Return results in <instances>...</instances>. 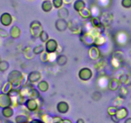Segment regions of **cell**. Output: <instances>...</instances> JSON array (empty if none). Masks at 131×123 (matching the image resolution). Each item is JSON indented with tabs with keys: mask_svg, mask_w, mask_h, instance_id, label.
<instances>
[{
	"mask_svg": "<svg viewBox=\"0 0 131 123\" xmlns=\"http://www.w3.org/2000/svg\"><path fill=\"white\" fill-rule=\"evenodd\" d=\"M78 77L83 81H87L93 77V71L88 67L81 68L78 73Z\"/></svg>",
	"mask_w": 131,
	"mask_h": 123,
	"instance_id": "4",
	"label": "cell"
},
{
	"mask_svg": "<svg viewBox=\"0 0 131 123\" xmlns=\"http://www.w3.org/2000/svg\"><path fill=\"white\" fill-rule=\"evenodd\" d=\"M37 88L41 92H46L49 88V84L46 80H41L37 84Z\"/></svg>",
	"mask_w": 131,
	"mask_h": 123,
	"instance_id": "18",
	"label": "cell"
},
{
	"mask_svg": "<svg viewBox=\"0 0 131 123\" xmlns=\"http://www.w3.org/2000/svg\"><path fill=\"white\" fill-rule=\"evenodd\" d=\"M50 56H51V54L48 53L46 52V51H45L44 52H43L42 54H40V59L42 62L47 63L50 61Z\"/></svg>",
	"mask_w": 131,
	"mask_h": 123,
	"instance_id": "32",
	"label": "cell"
},
{
	"mask_svg": "<svg viewBox=\"0 0 131 123\" xmlns=\"http://www.w3.org/2000/svg\"><path fill=\"white\" fill-rule=\"evenodd\" d=\"M41 78H42V74L38 70H33L28 74L27 76V81L28 83L35 84L41 81Z\"/></svg>",
	"mask_w": 131,
	"mask_h": 123,
	"instance_id": "7",
	"label": "cell"
},
{
	"mask_svg": "<svg viewBox=\"0 0 131 123\" xmlns=\"http://www.w3.org/2000/svg\"><path fill=\"white\" fill-rule=\"evenodd\" d=\"M122 83L119 79L116 78H113L110 80L108 83V88L110 90L113 92H115L120 88L121 87Z\"/></svg>",
	"mask_w": 131,
	"mask_h": 123,
	"instance_id": "11",
	"label": "cell"
},
{
	"mask_svg": "<svg viewBox=\"0 0 131 123\" xmlns=\"http://www.w3.org/2000/svg\"><path fill=\"white\" fill-rule=\"evenodd\" d=\"M62 123H73L70 119H63Z\"/></svg>",
	"mask_w": 131,
	"mask_h": 123,
	"instance_id": "43",
	"label": "cell"
},
{
	"mask_svg": "<svg viewBox=\"0 0 131 123\" xmlns=\"http://www.w3.org/2000/svg\"><path fill=\"white\" fill-rule=\"evenodd\" d=\"M56 64H57L59 66H65V65L67 64L68 58L67 57L66 55L60 54V55H58V56L56 57Z\"/></svg>",
	"mask_w": 131,
	"mask_h": 123,
	"instance_id": "24",
	"label": "cell"
},
{
	"mask_svg": "<svg viewBox=\"0 0 131 123\" xmlns=\"http://www.w3.org/2000/svg\"><path fill=\"white\" fill-rule=\"evenodd\" d=\"M106 42V38L104 36L101 35L99 36L95 37L93 43V46H95L97 47H101V46H104Z\"/></svg>",
	"mask_w": 131,
	"mask_h": 123,
	"instance_id": "23",
	"label": "cell"
},
{
	"mask_svg": "<svg viewBox=\"0 0 131 123\" xmlns=\"http://www.w3.org/2000/svg\"><path fill=\"white\" fill-rule=\"evenodd\" d=\"M40 97H41V95L40 93V91L38 90V88L37 89V88H34V87H32L29 90L28 98H32L37 99L39 98Z\"/></svg>",
	"mask_w": 131,
	"mask_h": 123,
	"instance_id": "27",
	"label": "cell"
},
{
	"mask_svg": "<svg viewBox=\"0 0 131 123\" xmlns=\"http://www.w3.org/2000/svg\"><path fill=\"white\" fill-rule=\"evenodd\" d=\"M118 108L114 106V105L109 106V107L107 108V114H108L110 117L114 116V115H116V111H117L118 110Z\"/></svg>",
	"mask_w": 131,
	"mask_h": 123,
	"instance_id": "34",
	"label": "cell"
},
{
	"mask_svg": "<svg viewBox=\"0 0 131 123\" xmlns=\"http://www.w3.org/2000/svg\"><path fill=\"white\" fill-rule=\"evenodd\" d=\"M57 14L58 18H60V19H67L69 17L70 12H69V10L67 8L63 7L62 6V7L58 9Z\"/></svg>",
	"mask_w": 131,
	"mask_h": 123,
	"instance_id": "15",
	"label": "cell"
},
{
	"mask_svg": "<svg viewBox=\"0 0 131 123\" xmlns=\"http://www.w3.org/2000/svg\"><path fill=\"white\" fill-rule=\"evenodd\" d=\"M55 123H62V121H61V122H55Z\"/></svg>",
	"mask_w": 131,
	"mask_h": 123,
	"instance_id": "46",
	"label": "cell"
},
{
	"mask_svg": "<svg viewBox=\"0 0 131 123\" xmlns=\"http://www.w3.org/2000/svg\"><path fill=\"white\" fill-rule=\"evenodd\" d=\"M121 5L125 8H131V0H122Z\"/></svg>",
	"mask_w": 131,
	"mask_h": 123,
	"instance_id": "39",
	"label": "cell"
},
{
	"mask_svg": "<svg viewBox=\"0 0 131 123\" xmlns=\"http://www.w3.org/2000/svg\"><path fill=\"white\" fill-rule=\"evenodd\" d=\"M9 67V64L6 61H2L0 62V70L1 71H5Z\"/></svg>",
	"mask_w": 131,
	"mask_h": 123,
	"instance_id": "38",
	"label": "cell"
},
{
	"mask_svg": "<svg viewBox=\"0 0 131 123\" xmlns=\"http://www.w3.org/2000/svg\"><path fill=\"white\" fill-rule=\"evenodd\" d=\"M45 44V51L49 54L56 53L58 48V43L57 40L54 38H49Z\"/></svg>",
	"mask_w": 131,
	"mask_h": 123,
	"instance_id": "5",
	"label": "cell"
},
{
	"mask_svg": "<svg viewBox=\"0 0 131 123\" xmlns=\"http://www.w3.org/2000/svg\"><path fill=\"white\" fill-rule=\"evenodd\" d=\"M39 38L41 42H43V43H46L49 39V35L48 33L47 32L43 30L42 33H40V35Z\"/></svg>",
	"mask_w": 131,
	"mask_h": 123,
	"instance_id": "33",
	"label": "cell"
},
{
	"mask_svg": "<svg viewBox=\"0 0 131 123\" xmlns=\"http://www.w3.org/2000/svg\"><path fill=\"white\" fill-rule=\"evenodd\" d=\"M24 106L30 112H35L39 108H41L38 101L35 99L32 98L27 99Z\"/></svg>",
	"mask_w": 131,
	"mask_h": 123,
	"instance_id": "6",
	"label": "cell"
},
{
	"mask_svg": "<svg viewBox=\"0 0 131 123\" xmlns=\"http://www.w3.org/2000/svg\"><path fill=\"white\" fill-rule=\"evenodd\" d=\"M54 26L56 30L58 31L59 32H63L65 31H66V29L68 28L69 23L67 21L66 19H63L58 18V19H57L55 21Z\"/></svg>",
	"mask_w": 131,
	"mask_h": 123,
	"instance_id": "10",
	"label": "cell"
},
{
	"mask_svg": "<svg viewBox=\"0 0 131 123\" xmlns=\"http://www.w3.org/2000/svg\"><path fill=\"white\" fill-rule=\"evenodd\" d=\"M1 22L5 26H10L12 23V17L11 15L8 13H5L3 14L1 17Z\"/></svg>",
	"mask_w": 131,
	"mask_h": 123,
	"instance_id": "17",
	"label": "cell"
},
{
	"mask_svg": "<svg viewBox=\"0 0 131 123\" xmlns=\"http://www.w3.org/2000/svg\"><path fill=\"white\" fill-rule=\"evenodd\" d=\"M111 65L113 66L114 68L119 67L120 65V60L118 57L114 56L111 59Z\"/></svg>",
	"mask_w": 131,
	"mask_h": 123,
	"instance_id": "36",
	"label": "cell"
},
{
	"mask_svg": "<svg viewBox=\"0 0 131 123\" xmlns=\"http://www.w3.org/2000/svg\"><path fill=\"white\" fill-rule=\"evenodd\" d=\"M118 90H119V93H118L119 97H121V98L122 99H125V97H126V96H127L128 92H129L127 88L125 87H124V86H121V87H120V88L118 89Z\"/></svg>",
	"mask_w": 131,
	"mask_h": 123,
	"instance_id": "31",
	"label": "cell"
},
{
	"mask_svg": "<svg viewBox=\"0 0 131 123\" xmlns=\"http://www.w3.org/2000/svg\"><path fill=\"white\" fill-rule=\"evenodd\" d=\"M75 123H85V121H84V119L80 118V119H78V120H77L76 122Z\"/></svg>",
	"mask_w": 131,
	"mask_h": 123,
	"instance_id": "44",
	"label": "cell"
},
{
	"mask_svg": "<svg viewBox=\"0 0 131 123\" xmlns=\"http://www.w3.org/2000/svg\"><path fill=\"white\" fill-rule=\"evenodd\" d=\"M40 119L43 123H54V116H52L47 112L43 114Z\"/></svg>",
	"mask_w": 131,
	"mask_h": 123,
	"instance_id": "28",
	"label": "cell"
},
{
	"mask_svg": "<svg viewBox=\"0 0 131 123\" xmlns=\"http://www.w3.org/2000/svg\"><path fill=\"white\" fill-rule=\"evenodd\" d=\"M95 38V37L90 32H84L79 36L81 42L84 46L88 47H92V46H93Z\"/></svg>",
	"mask_w": 131,
	"mask_h": 123,
	"instance_id": "3",
	"label": "cell"
},
{
	"mask_svg": "<svg viewBox=\"0 0 131 123\" xmlns=\"http://www.w3.org/2000/svg\"><path fill=\"white\" fill-rule=\"evenodd\" d=\"M23 54H24V57L28 60H32V59L34 58L35 56V55L33 53V49L29 46L24 47V50H23Z\"/></svg>",
	"mask_w": 131,
	"mask_h": 123,
	"instance_id": "20",
	"label": "cell"
},
{
	"mask_svg": "<svg viewBox=\"0 0 131 123\" xmlns=\"http://www.w3.org/2000/svg\"><path fill=\"white\" fill-rule=\"evenodd\" d=\"M30 119L28 115L26 114H20L15 117V123H27L30 121Z\"/></svg>",
	"mask_w": 131,
	"mask_h": 123,
	"instance_id": "26",
	"label": "cell"
},
{
	"mask_svg": "<svg viewBox=\"0 0 131 123\" xmlns=\"http://www.w3.org/2000/svg\"><path fill=\"white\" fill-rule=\"evenodd\" d=\"M12 104V97L8 94H0V106L3 108L10 106Z\"/></svg>",
	"mask_w": 131,
	"mask_h": 123,
	"instance_id": "8",
	"label": "cell"
},
{
	"mask_svg": "<svg viewBox=\"0 0 131 123\" xmlns=\"http://www.w3.org/2000/svg\"><path fill=\"white\" fill-rule=\"evenodd\" d=\"M13 86L12 83H10V81H8L6 84L4 85L3 88V93L5 94H9L11 92L12 90L13 89Z\"/></svg>",
	"mask_w": 131,
	"mask_h": 123,
	"instance_id": "35",
	"label": "cell"
},
{
	"mask_svg": "<svg viewBox=\"0 0 131 123\" xmlns=\"http://www.w3.org/2000/svg\"><path fill=\"white\" fill-rule=\"evenodd\" d=\"M72 1L73 0H63V4H65L66 5H70L72 3Z\"/></svg>",
	"mask_w": 131,
	"mask_h": 123,
	"instance_id": "42",
	"label": "cell"
},
{
	"mask_svg": "<svg viewBox=\"0 0 131 123\" xmlns=\"http://www.w3.org/2000/svg\"><path fill=\"white\" fill-rule=\"evenodd\" d=\"M73 7L75 11L79 12L86 7V3L83 0H75L73 5Z\"/></svg>",
	"mask_w": 131,
	"mask_h": 123,
	"instance_id": "22",
	"label": "cell"
},
{
	"mask_svg": "<svg viewBox=\"0 0 131 123\" xmlns=\"http://www.w3.org/2000/svg\"><path fill=\"white\" fill-rule=\"evenodd\" d=\"M88 55L91 60L93 61H97L101 58V53L98 47L95 46H92L88 51Z\"/></svg>",
	"mask_w": 131,
	"mask_h": 123,
	"instance_id": "9",
	"label": "cell"
},
{
	"mask_svg": "<svg viewBox=\"0 0 131 123\" xmlns=\"http://www.w3.org/2000/svg\"><path fill=\"white\" fill-rule=\"evenodd\" d=\"M54 6L52 3V1H51L50 0H44L42 3V5H41V8H42V10L44 12L46 13L51 12L52 10V8Z\"/></svg>",
	"mask_w": 131,
	"mask_h": 123,
	"instance_id": "16",
	"label": "cell"
},
{
	"mask_svg": "<svg viewBox=\"0 0 131 123\" xmlns=\"http://www.w3.org/2000/svg\"><path fill=\"white\" fill-rule=\"evenodd\" d=\"M111 119L112 120V121L114 123H119L120 122V120L118 119L117 117H116V115H114V116H111Z\"/></svg>",
	"mask_w": 131,
	"mask_h": 123,
	"instance_id": "41",
	"label": "cell"
},
{
	"mask_svg": "<svg viewBox=\"0 0 131 123\" xmlns=\"http://www.w3.org/2000/svg\"><path fill=\"white\" fill-rule=\"evenodd\" d=\"M10 34L12 38L16 39L20 37L21 35V30L17 26H13L10 31Z\"/></svg>",
	"mask_w": 131,
	"mask_h": 123,
	"instance_id": "19",
	"label": "cell"
},
{
	"mask_svg": "<svg viewBox=\"0 0 131 123\" xmlns=\"http://www.w3.org/2000/svg\"><path fill=\"white\" fill-rule=\"evenodd\" d=\"M90 24L93 28H101V27L104 26L102 24L101 19L99 17L92 16L90 18Z\"/></svg>",
	"mask_w": 131,
	"mask_h": 123,
	"instance_id": "21",
	"label": "cell"
},
{
	"mask_svg": "<svg viewBox=\"0 0 131 123\" xmlns=\"http://www.w3.org/2000/svg\"><path fill=\"white\" fill-rule=\"evenodd\" d=\"M33 53L35 55H39L45 51V46L43 44H38L33 48Z\"/></svg>",
	"mask_w": 131,
	"mask_h": 123,
	"instance_id": "30",
	"label": "cell"
},
{
	"mask_svg": "<svg viewBox=\"0 0 131 123\" xmlns=\"http://www.w3.org/2000/svg\"><path fill=\"white\" fill-rule=\"evenodd\" d=\"M79 15L81 17V18H83V19H90L93 15H92V11L91 10H90L88 8H87L86 6L84 8H83L81 11H80L79 12Z\"/></svg>",
	"mask_w": 131,
	"mask_h": 123,
	"instance_id": "25",
	"label": "cell"
},
{
	"mask_svg": "<svg viewBox=\"0 0 131 123\" xmlns=\"http://www.w3.org/2000/svg\"><path fill=\"white\" fill-rule=\"evenodd\" d=\"M8 81L12 83L14 87L17 88L21 87L22 84L24 83V77L21 72L17 70H14L8 74Z\"/></svg>",
	"mask_w": 131,
	"mask_h": 123,
	"instance_id": "1",
	"label": "cell"
},
{
	"mask_svg": "<svg viewBox=\"0 0 131 123\" xmlns=\"http://www.w3.org/2000/svg\"><path fill=\"white\" fill-rule=\"evenodd\" d=\"M52 3L55 8L59 9L62 7L63 5V0H52Z\"/></svg>",
	"mask_w": 131,
	"mask_h": 123,
	"instance_id": "37",
	"label": "cell"
},
{
	"mask_svg": "<svg viewBox=\"0 0 131 123\" xmlns=\"http://www.w3.org/2000/svg\"><path fill=\"white\" fill-rule=\"evenodd\" d=\"M129 115V111L125 107H120L118 108L116 114V117L120 120H124Z\"/></svg>",
	"mask_w": 131,
	"mask_h": 123,
	"instance_id": "14",
	"label": "cell"
},
{
	"mask_svg": "<svg viewBox=\"0 0 131 123\" xmlns=\"http://www.w3.org/2000/svg\"><path fill=\"white\" fill-rule=\"evenodd\" d=\"M0 35L2 37H8L9 36V34L5 29H0Z\"/></svg>",
	"mask_w": 131,
	"mask_h": 123,
	"instance_id": "40",
	"label": "cell"
},
{
	"mask_svg": "<svg viewBox=\"0 0 131 123\" xmlns=\"http://www.w3.org/2000/svg\"><path fill=\"white\" fill-rule=\"evenodd\" d=\"M101 21L102 24L106 26H108L112 23L113 18V14L108 12H105L102 14V18H101Z\"/></svg>",
	"mask_w": 131,
	"mask_h": 123,
	"instance_id": "13",
	"label": "cell"
},
{
	"mask_svg": "<svg viewBox=\"0 0 131 123\" xmlns=\"http://www.w3.org/2000/svg\"><path fill=\"white\" fill-rule=\"evenodd\" d=\"M3 115L6 118H10L13 116L14 115V109L11 107V106H8V107L4 108L3 109Z\"/></svg>",
	"mask_w": 131,
	"mask_h": 123,
	"instance_id": "29",
	"label": "cell"
},
{
	"mask_svg": "<svg viewBox=\"0 0 131 123\" xmlns=\"http://www.w3.org/2000/svg\"><path fill=\"white\" fill-rule=\"evenodd\" d=\"M124 123H131V117L126 118L124 121Z\"/></svg>",
	"mask_w": 131,
	"mask_h": 123,
	"instance_id": "45",
	"label": "cell"
},
{
	"mask_svg": "<svg viewBox=\"0 0 131 123\" xmlns=\"http://www.w3.org/2000/svg\"><path fill=\"white\" fill-rule=\"evenodd\" d=\"M43 30L42 24L39 20H34L29 24V32L33 38H39L40 35Z\"/></svg>",
	"mask_w": 131,
	"mask_h": 123,
	"instance_id": "2",
	"label": "cell"
},
{
	"mask_svg": "<svg viewBox=\"0 0 131 123\" xmlns=\"http://www.w3.org/2000/svg\"><path fill=\"white\" fill-rule=\"evenodd\" d=\"M56 110L61 114H67L69 110V105L66 101H60L56 105Z\"/></svg>",
	"mask_w": 131,
	"mask_h": 123,
	"instance_id": "12",
	"label": "cell"
}]
</instances>
